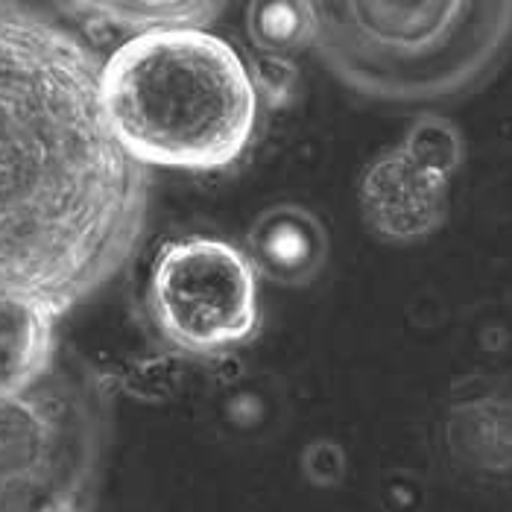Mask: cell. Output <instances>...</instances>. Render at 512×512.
<instances>
[{
    "label": "cell",
    "instance_id": "obj_3",
    "mask_svg": "<svg viewBox=\"0 0 512 512\" xmlns=\"http://www.w3.org/2000/svg\"><path fill=\"white\" fill-rule=\"evenodd\" d=\"M316 53L352 91L384 103L457 97L489 77L512 44V3H316Z\"/></svg>",
    "mask_w": 512,
    "mask_h": 512
},
{
    "label": "cell",
    "instance_id": "obj_7",
    "mask_svg": "<svg viewBox=\"0 0 512 512\" xmlns=\"http://www.w3.org/2000/svg\"><path fill=\"white\" fill-rule=\"evenodd\" d=\"M249 264L255 276L284 287L311 284L328 258V237L322 223L302 205H276L264 211L249 229Z\"/></svg>",
    "mask_w": 512,
    "mask_h": 512
},
{
    "label": "cell",
    "instance_id": "obj_5",
    "mask_svg": "<svg viewBox=\"0 0 512 512\" xmlns=\"http://www.w3.org/2000/svg\"><path fill=\"white\" fill-rule=\"evenodd\" d=\"M150 311L179 352L220 355L258 328V276L246 252L226 240H176L153 264Z\"/></svg>",
    "mask_w": 512,
    "mask_h": 512
},
{
    "label": "cell",
    "instance_id": "obj_10",
    "mask_svg": "<svg viewBox=\"0 0 512 512\" xmlns=\"http://www.w3.org/2000/svg\"><path fill=\"white\" fill-rule=\"evenodd\" d=\"M246 33L261 56L287 59L314 47L319 24H316V3H252L246 9Z\"/></svg>",
    "mask_w": 512,
    "mask_h": 512
},
{
    "label": "cell",
    "instance_id": "obj_2",
    "mask_svg": "<svg viewBox=\"0 0 512 512\" xmlns=\"http://www.w3.org/2000/svg\"><path fill=\"white\" fill-rule=\"evenodd\" d=\"M100 97L123 153L141 167H229L258 123L246 62L208 30L126 39L100 68Z\"/></svg>",
    "mask_w": 512,
    "mask_h": 512
},
{
    "label": "cell",
    "instance_id": "obj_9",
    "mask_svg": "<svg viewBox=\"0 0 512 512\" xmlns=\"http://www.w3.org/2000/svg\"><path fill=\"white\" fill-rule=\"evenodd\" d=\"M79 12L100 15V21L132 30V36L164 33V30H205V24L220 12V3L202 0H144V3H79Z\"/></svg>",
    "mask_w": 512,
    "mask_h": 512
},
{
    "label": "cell",
    "instance_id": "obj_4",
    "mask_svg": "<svg viewBox=\"0 0 512 512\" xmlns=\"http://www.w3.org/2000/svg\"><path fill=\"white\" fill-rule=\"evenodd\" d=\"M103 469L97 390L59 360L0 395V512H91Z\"/></svg>",
    "mask_w": 512,
    "mask_h": 512
},
{
    "label": "cell",
    "instance_id": "obj_12",
    "mask_svg": "<svg viewBox=\"0 0 512 512\" xmlns=\"http://www.w3.org/2000/svg\"><path fill=\"white\" fill-rule=\"evenodd\" d=\"M258 68V74L252 77L255 82V91H267L270 97L278 94V91H290V85H293V68H290V62L287 59H278V56H261L258 62H255ZM252 74V71H249Z\"/></svg>",
    "mask_w": 512,
    "mask_h": 512
},
{
    "label": "cell",
    "instance_id": "obj_11",
    "mask_svg": "<svg viewBox=\"0 0 512 512\" xmlns=\"http://www.w3.org/2000/svg\"><path fill=\"white\" fill-rule=\"evenodd\" d=\"M401 150L413 158L416 164H422L425 170H431V173L448 179V182H451V176L463 164V138H460V129L451 120L436 118V115H425V118L416 120L410 126Z\"/></svg>",
    "mask_w": 512,
    "mask_h": 512
},
{
    "label": "cell",
    "instance_id": "obj_1",
    "mask_svg": "<svg viewBox=\"0 0 512 512\" xmlns=\"http://www.w3.org/2000/svg\"><path fill=\"white\" fill-rule=\"evenodd\" d=\"M103 62L33 9L0 3V299L56 322L132 261L150 173L123 153Z\"/></svg>",
    "mask_w": 512,
    "mask_h": 512
},
{
    "label": "cell",
    "instance_id": "obj_8",
    "mask_svg": "<svg viewBox=\"0 0 512 512\" xmlns=\"http://www.w3.org/2000/svg\"><path fill=\"white\" fill-rule=\"evenodd\" d=\"M56 319L33 302L0 299V395L24 393L56 363Z\"/></svg>",
    "mask_w": 512,
    "mask_h": 512
},
{
    "label": "cell",
    "instance_id": "obj_6",
    "mask_svg": "<svg viewBox=\"0 0 512 512\" xmlns=\"http://www.w3.org/2000/svg\"><path fill=\"white\" fill-rule=\"evenodd\" d=\"M366 226L390 243H416L448 217V179L416 164L401 147L378 156L360 179Z\"/></svg>",
    "mask_w": 512,
    "mask_h": 512
}]
</instances>
